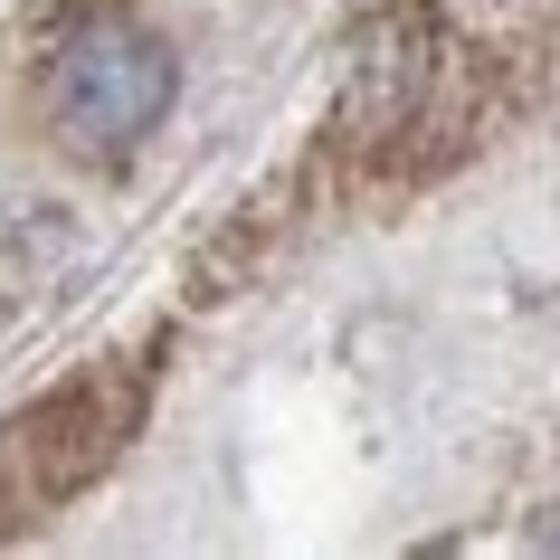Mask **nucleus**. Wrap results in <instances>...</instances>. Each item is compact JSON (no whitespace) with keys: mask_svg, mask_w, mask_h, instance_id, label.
Masks as SVG:
<instances>
[{"mask_svg":"<svg viewBox=\"0 0 560 560\" xmlns=\"http://www.w3.org/2000/svg\"><path fill=\"white\" fill-rule=\"evenodd\" d=\"M172 86H180L172 48L124 10H95L48 48V124L77 152H133L172 115Z\"/></svg>","mask_w":560,"mask_h":560,"instance_id":"1","label":"nucleus"},{"mask_svg":"<svg viewBox=\"0 0 560 560\" xmlns=\"http://www.w3.org/2000/svg\"><path fill=\"white\" fill-rule=\"evenodd\" d=\"M152 381L143 371H95V381L58 389L48 409H30L10 438H0V523H20L38 503L77 494L95 466H115V446L133 438Z\"/></svg>","mask_w":560,"mask_h":560,"instance_id":"2","label":"nucleus"}]
</instances>
